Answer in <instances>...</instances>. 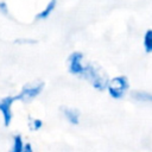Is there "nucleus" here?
Wrapping results in <instances>:
<instances>
[{
	"instance_id": "nucleus-10",
	"label": "nucleus",
	"mask_w": 152,
	"mask_h": 152,
	"mask_svg": "<svg viewBox=\"0 0 152 152\" xmlns=\"http://www.w3.org/2000/svg\"><path fill=\"white\" fill-rule=\"evenodd\" d=\"M142 48L146 53H152V28H147L142 36Z\"/></svg>"
},
{
	"instance_id": "nucleus-11",
	"label": "nucleus",
	"mask_w": 152,
	"mask_h": 152,
	"mask_svg": "<svg viewBox=\"0 0 152 152\" xmlns=\"http://www.w3.org/2000/svg\"><path fill=\"white\" fill-rule=\"evenodd\" d=\"M27 125H28V128L33 132H37V131H40L44 126V122L42 119L39 118H32V116H28V121H27Z\"/></svg>"
},
{
	"instance_id": "nucleus-1",
	"label": "nucleus",
	"mask_w": 152,
	"mask_h": 152,
	"mask_svg": "<svg viewBox=\"0 0 152 152\" xmlns=\"http://www.w3.org/2000/svg\"><path fill=\"white\" fill-rule=\"evenodd\" d=\"M83 80H86L95 90L97 91H104L109 81V77L107 72L96 63L88 62L86 66V71L82 76Z\"/></svg>"
},
{
	"instance_id": "nucleus-6",
	"label": "nucleus",
	"mask_w": 152,
	"mask_h": 152,
	"mask_svg": "<svg viewBox=\"0 0 152 152\" xmlns=\"http://www.w3.org/2000/svg\"><path fill=\"white\" fill-rule=\"evenodd\" d=\"M61 113L64 118V120L71 125V126H77L81 121V113L78 109L72 108V107H62Z\"/></svg>"
},
{
	"instance_id": "nucleus-8",
	"label": "nucleus",
	"mask_w": 152,
	"mask_h": 152,
	"mask_svg": "<svg viewBox=\"0 0 152 152\" xmlns=\"http://www.w3.org/2000/svg\"><path fill=\"white\" fill-rule=\"evenodd\" d=\"M129 96L135 102L152 104V91H147V90H132Z\"/></svg>"
},
{
	"instance_id": "nucleus-2",
	"label": "nucleus",
	"mask_w": 152,
	"mask_h": 152,
	"mask_svg": "<svg viewBox=\"0 0 152 152\" xmlns=\"http://www.w3.org/2000/svg\"><path fill=\"white\" fill-rule=\"evenodd\" d=\"M129 87L131 83L128 77L126 75H118L109 78L106 91L108 93L109 97H112L113 100H122L127 95Z\"/></svg>"
},
{
	"instance_id": "nucleus-13",
	"label": "nucleus",
	"mask_w": 152,
	"mask_h": 152,
	"mask_svg": "<svg viewBox=\"0 0 152 152\" xmlns=\"http://www.w3.org/2000/svg\"><path fill=\"white\" fill-rule=\"evenodd\" d=\"M0 14L4 17L10 15V6L6 0H0Z\"/></svg>"
},
{
	"instance_id": "nucleus-5",
	"label": "nucleus",
	"mask_w": 152,
	"mask_h": 152,
	"mask_svg": "<svg viewBox=\"0 0 152 152\" xmlns=\"http://www.w3.org/2000/svg\"><path fill=\"white\" fill-rule=\"evenodd\" d=\"M17 102L15 95H6L0 97V115L5 127L11 126L13 121V106Z\"/></svg>"
},
{
	"instance_id": "nucleus-3",
	"label": "nucleus",
	"mask_w": 152,
	"mask_h": 152,
	"mask_svg": "<svg viewBox=\"0 0 152 152\" xmlns=\"http://www.w3.org/2000/svg\"><path fill=\"white\" fill-rule=\"evenodd\" d=\"M45 83L43 81H33L25 83L18 94H15L17 102H23V103H30L33 100H36L44 90Z\"/></svg>"
},
{
	"instance_id": "nucleus-4",
	"label": "nucleus",
	"mask_w": 152,
	"mask_h": 152,
	"mask_svg": "<svg viewBox=\"0 0 152 152\" xmlns=\"http://www.w3.org/2000/svg\"><path fill=\"white\" fill-rule=\"evenodd\" d=\"M86 62V57L84 53L81 51H72L71 53H69L68 58H66V70L70 75L82 78L84 71H86V66H87Z\"/></svg>"
},
{
	"instance_id": "nucleus-12",
	"label": "nucleus",
	"mask_w": 152,
	"mask_h": 152,
	"mask_svg": "<svg viewBox=\"0 0 152 152\" xmlns=\"http://www.w3.org/2000/svg\"><path fill=\"white\" fill-rule=\"evenodd\" d=\"M14 44H18V45H33V44H37V40L33 39V38H17L14 40Z\"/></svg>"
},
{
	"instance_id": "nucleus-14",
	"label": "nucleus",
	"mask_w": 152,
	"mask_h": 152,
	"mask_svg": "<svg viewBox=\"0 0 152 152\" xmlns=\"http://www.w3.org/2000/svg\"><path fill=\"white\" fill-rule=\"evenodd\" d=\"M23 152H34L33 145H32L31 142H25V144H24V148H23Z\"/></svg>"
},
{
	"instance_id": "nucleus-9",
	"label": "nucleus",
	"mask_w": 152,
	"mask_h": 152,
	"mask_svg": "<svg viewBox=\"0 0 152 152\" xmlns=\"http://www.w3.org/2000/svg\"><path fill=\"white\" fill-rule=\"evenodd\" d=\"M24 144H25V141H24V138L21 134H19V133L13 134L8 152H23Z\"/></svg>"
},
{
	"instance_id": "nucleus-7",
	"label": "nucleus",
	"mask_w": 152,
	"mask_h": 152,
	"mask_svg": "<svg viewBox=\"0 0 152 152\" xmlns=\"http://www.w3.org/2000/svg\"><path fill=\"white\" fill-rule=\"evenodd\" d=\"M57 4H58V0H49L48 4L34 15V20L36 21H43V20L49 19L51 17V14L55 12Z\"/></svg>"
}]
</instances>
